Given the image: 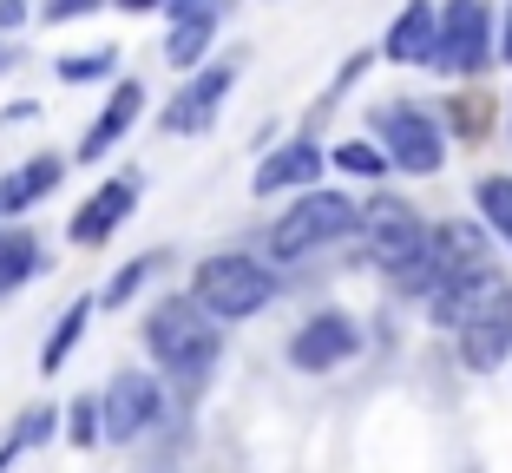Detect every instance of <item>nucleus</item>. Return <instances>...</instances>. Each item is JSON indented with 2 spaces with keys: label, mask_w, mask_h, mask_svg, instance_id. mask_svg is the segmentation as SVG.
I'll use <instances>...</instances> for the list:
<instances>
[{
  "label": "nucleus",
  "mask_w": 512,
  "mask_h": 473,
  "mask_svg": "<svg viewBox=\"0 0 512 473\" xmlns=\"http://www.w3.org/2000/svg\"><path fill=\"white\" fill-rule=\"evenodd\" d=\"M434 322H447L453 336H460V368H473V375H493L512 355V290L493 270L473 276L447 309H434Z\"/></svg>",
  "instance_id": "nucleus-1"
},
{
  "label": "nucleus",
  "mask_w": 512,
  "mask_h": 473,
  "mask_svg": "<svg viewBox=\"0 0 512 473\" xmlns=\"http://www.w3.org/2000/svg\"><path fill=\"white\" fill-rule=\"evenodd\" d=\"M145 349L171 368V375H204V368L224 355V322L197 296H165V303L145 316Z\"/></svg>",
  "instance_id": "nucleus-2"
},
{
  "label": "nucleus",
  "mask_w": 512,
  "mask_h": 473,
  "mask_svg": "<svg viewBox=\"0 0 512 473\" xmlns=\"http://www.w3.org/2000/svg\"><path fill=\"white\" fill-rule=\"evenodd\" d=\"M355 230H362V257L368 263H381L401 290L427 296V224L407 211L401 198H375Z\"/></svg>",
  "instance_id": "nucleus-3"
},
{
  "label": "nucleus",
  "mask_w": 512,
  "mask_h": 473,
  "mask_svg": "<svg viewBox=\"0 0 512 473\" xmlns=\"http://www.w3.org/2000/svg\"><path fill=\"white\" fill-rule=\"evenodd\" d=\"M191 296L211 309L217 322H243V316H256V309L276 296V270H270V263H256V257L224 250V257H204L191 270Z\"/></svg>",
  "instance_id": "nucleus-4"
},
{
  "label": "nucleus",
  "mask_w": 512,
  "mask_h": 473,
  "mask_svg": "<svg viewBox=\"0 0 512 473\" xmlns=\"http://www.w3.org/2000/svg\"><path fill=\"white\" fill-rule=\"evenodd\" d=\"M362 224V211L342 198V191H296V204H289L283 217L270 224V257H309V250H322V244H335V237H348V230Z\"/></svg>",
  "instance_id": "nucleus-5"
},
{
  "label": "nucleus",
  "mask_w": 512,
  "mask_h": 473,
  "mask_svg": "<svg viewBox=\"0 0 512 473\" xmlns=\"http://www.w3.org/2000/svg\"><path fill=\"white\" fill-rule=\"evenodd\" d=\"M493 7L486 0H447L440 7V46H434V66L447 79H467L493 60Z\"/></svg>",
  "instance_id": "nucleus-6"
},
{
  "label": "nucleus",
  "mask_w": 512,
  "mask_h": 473,
  "mask_svg": "<svg viewBox=\"0 0 512 473\" xmlns=\"http://www.w3.org/2000/svg\"><path fill=\"white\" fill-rule=\"evenodd\" d=\"M375 132H381V145H388V165L414 171V178H434V171L447 165V138H440V125L427 119L421 106L388 99V106L375 112Z\"/></svg>",
  "instance_id": "nucleus-7"
},
{
  "label": "nucleus",
  "mask_w": 512,
  "mask_h": 473,
  "mask_svg": "<svg viewBox=\"0 0 512 473\" xmlns=\"http://www.w3.org/2000/svg\"><path fill=\"white\" fill-rule=\"evenodd\" d=\"M158 414H165V395H158V382L151 375H138V368H125V375H112L106 395H99V421H106V441H138V434L158 428Z\"/></svg>",
  "instance_id": "nucleus-8"
},
{
  "label": "nucleus",
  "mask_w": 512,
  "mask_h": 473,
  "mask_svg": "<svg viewBox=\"0 0 512 473\" xmlns=\"http://www.w3.org/2000/svg\"><path fill=\"white\" fill-rule=\"evenodd\" d=\"M355 349H362V329H355L342 309H316V316L289 336V362H296L302 375H329V368H342Z\"/></svg>",
  "instance_id": "nucleus-9"
},
{
  "label": "nucleus",
  "mask_w": 512,
  "mask_h": 473,
  "mask_svg": "<svg viewBox=\"0 0 512 473\" xmlns=\"http://www.w3.org/2000/svg\"><path fill=\"white\" fill-rule=\"evenodd\" d=\"M322 165H329V152H322L316 138H289V145H276V152L256 165L250 191L256 198H270V191H309V184L322 178Z\"/></svg>",
  "instance_id": "nucleus-10"
},
{
  "label": "nucleus",
  "mask_w": 512,
  "mask_h": 473,
  "mask_svg": "<svg viewBox=\"0 0 512 473\" xmlns=\"http://www.w3.org/2000/svg\"><path fill=\"white\" fill-rule=\"evenodd\" d=\"M434 46H440V7L434 0H407L394 14L388 40H381V53L394 66H434Z\"/></svg>",
  "instance_id": "nucleus-11"
},
{
  "label": "nucleus",
  "mask_w": 512,
  "mask_h": 473,
  "mask_svg": "<svg viewBox=\"0 0 512 473\" xmlns=\"http://www.w3.org/2000/svg\"><path fill=\"white\" fill-rule=\"evenodd\" d=\"M132 204H138V178H106L99 191H92L86 204H79V217H73V244H106L112 230L132 217Z\"/></svg>",
  "instance_id": "nucleus-12"
},
{
  "label": "nucleus",
  "mask_w": 512,
  "mask_h": 473,
  "mask_svg": "<svg viewBox=\"0 0 512 473\" xmlns=\"http://www.w3.org/2000/svg\"><path fill=\"white\" fill-rule=\"evenodd\" d=\"M138 112H145V86H138V79H119L112 99H106V112H99V119L86 125V138H79V158L99 165V152H112V145L138 125Z\"/></svg>",
  "instance_id": "nucleus-13"
},
{
  "label": "nucleus",
  "mask_w": 512,
  "mask_h": 473,
  "mask_svg": "<svg viewBox=\"0 0 512 473\" xmlns=\"http://www.w3.org/2000/svg\"><path fill=\"white\" fill-rule=\"evenodd\" d=\"M230 66H204V73L191 79V86L178 92L165 106V132H204V125L217 119V106H224V92H230Z\"/></svg>",
  "instance_id": "nucleus-14"
},
{
  "label": "nucleus",
  "mask_w": 512,
  "mask_h": 473,
  "mask_svg": "<svg viewBox=\"0 0 512 473\" xmlns=\"http://www.w3.org/2000/svg\"><path fill=\"white\" fill-rule=\"evenodd\" d=\"M60 171H66V158H53V152L27 158L20 171H7V178H0V217H20L33 198H46V191L60 184Z\"/></svg>",
  "instance_id": "nucleus-15"
},
{
  "label": "nucleus",
  "mask_w": 512,
  "mask_h": 473,
  "mask_svg": "<svg viewBox=\"0 0 512 473\" xmlns=\"http://www.w3.org/2000/svg\"><path fill=\"white\" fill-rule=\"evenodd\" d=\"M40 270H46L40 237H33V230H20V224H7V230H0V296H14L20 283H33Z\"/></svg>",
  "instance_id": "nucleus-16"
},
{
  "label": "nucleus",
  "mask_w": 512,
  "mask_h": 473,
  "mask_svg": "<svg viewBox=\"0 0 512 473\" xmlns=\"http://www.w3.org/2000/svg\"><path fill=\"white\" fill-rule=\"evenodd\" d=\"M86 316H92V296H79V303H66V316L53 322V336L40 342V375H60L66 355L79 349V336H86Z\"/></svg>",
  "instance_id": "nucleus-17"
},
{
  "label": "nucleus",
  "mask_w": 512,
  "mask_h": 473,
  "mask_svg": "<svg viewBox=\"0 0 512 473\" xmlns=\"http://www.w3.org/2000/svg\"><path fill=\"white\" fill-rule=\"evenodd\" d=\"M211 40H217V20L211 14H178V20H171V40H165V60L171 66H204Z\"/></svg>",
  "instance_id": "nucleus-18"
},
{
  "label": "nucleus",
  "mask_w": 512,
  "mask_h": 473,
  "mask_svg": "<svg viewBox=\"0 0 512 473\" xmlns=\"http://www.w3.org/2000/svg\"><path fill=\"white\" fill-rule=\"evenodd\" d=\"M329 165L348 171V178H381L388 152H381V145H368V138H348V145H335V152H329Z\"/></svg>",
  "instance_id": "nucleus-19"
},
{
  "label": "nucleus",
  "mask_w": 512,
  "mask_h": 473,
  "mask_svg": "<svg viewBox=\"0 0 512 473\" xmlns=\"http://www.w3.org/2000/svg\"><path fill=\"white\" fill-rule=\"evenodd\" d=\"M473 198H480L486 224H493L499 237L512 244V178H480V191H473Z\"/></svg>",
  "instance_id": "nucleus-20"
},
{
  "label": "nucleus",
  "mask_w": 512,
  "mask_h": 473,
  "mask_svg": "<svg viewBox=\"0 0 512 473\" xmlns=\"http://www.w3.org/2000/svg\"><path fill=\"white\" fill-rule=\"evenodd\" d=\"M151 270H158L151 257H132V263H125V270L106 283V290H99V309H119V303H132V296L145 290V276H151Z\"/></svg>",
  "instance_id": "nucleus-21"
},
{
  "label": "nucleus",
  "mask_w": 512,
  "mask_h": 473,
  "mask_svg": "<svg viewBox=\"0 0 512 473\" xmlns=\"http://www.w3.org/2000/svg\"><path fill=\"white\" fill-rule=\"evenodd\" d=\"M53 421H60L53 408H27V414H20V428H14V454H27V447L53 441Z\"/></svg>",
  "instance_id": "nucleus-22"
},
{
  "label": "nucleus",
  "mask_w": 512,
  "mask_h": 473,
  "mask_svg": "<svg viewBox=\"0 0 512 473\" xmlns=\"http://www.w3.org/2000/svg\"><path fill=\"white\" fill-rule=\"evenodd\" d=\"M112 66H119V46H99V53H86V60H66L60 79H99V73H112Z\"/></svg>",
  "instance_id": "nucleus-23"
},
{
  "label": "nucleus",
  "mask_w": 512,
  "mask_h": 473,
  "mask_svg": "<svg viewBox=\"0 0 512 473\" xmlns=\"http://www.w3.org/2000/svg\"><path fill=\"white\" fill-rule=\"evenodd\" d=\"M73 441L79 447L99 441V401H73Z\"/></svg>",
  "instance_id": "nucleus-24"
},
{
  "label": "nucleus",
  "mask_w": 512,
  "mask_h": 473,
  "mask_svg": "<svg viewBox=\"0 0 512 473\" xmlns=\"http://www.w3.org/2000/svg\"><path fill=\"white\" fill-rule=\"evenodd\" d=\"M165 7H171V20H178V14H211V20H224L237 0H165Z\"/></svg>",
  "instance_id": "nucleus-25"
},
{
  "label": "nucleus",
  "mask_w": 512,
  "mask_h": 473,
  "mask_svg": "<svg viewBox=\"0 0 512 473\" xmlns=\"http://www.w3.org/2000/svg\"><path fill=\"white\" fill-rule=\"evenodd\" d=\"M79 14H99V0H46V20H79Z\"/></svg>",
  "instance_id": "nucleus-26"
},
{
  "label": "nucleus",
  "mask_w": 512,
  "mask_h": 473,
  "mask_svg": "<svg viewBox=\"0 0 512 473\" xmlns=\"http://www.w3.org/2000/svg\"><path fill=\"white\" fill-rule=\"evenodd\" d=\"M499 60L512 66V0H506V14H499Z\"/></svg>",
  "instance_id": "nucleus-27"
},
{
  "label": "nucleus",
  "mask_w": 512,
  "mask_h": 473,
  "mask_svg": "<svg viewBox=\"0 0 512 473\" xmlns=\"http://www.w3.org/2000/svg\"><path fill=\"white\" fill-rule=\"evenodd\" d=\"M125 14H151V7H165V0H119Z\"/></svg>",
  "instance_id": "nucleus-28"
},
{
  "label": "nucleus",
  "mask_w": 512,
  "mask_h": 473,
  "mask_svg": "<svg viewBox=\"0 0 512 473\" xmlns=\"http://www.w3.org/2000/svg\"><path fill=\"white\" fill-rule=\"evenodd\" d=\"M0 66H7V53H0Z\"/></svg>",
  "instance_id": "nucleus-29"
},
{
  "label": "nucleus",
  "mask_w": 512,
  "mask_h": 473,
  "mask_svg": "<svg viewBox=\"0 0 512 473\" xmlns=\"http://www.w3.org/2000/svg\"><path fill=\"white\" fill-rule=\"evenodd\" d=\"M506 106H512V99H506Z\"/></svg>",
  "instance_id": "nucleus-30"
}]
</instances>
